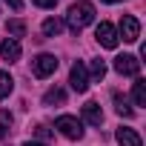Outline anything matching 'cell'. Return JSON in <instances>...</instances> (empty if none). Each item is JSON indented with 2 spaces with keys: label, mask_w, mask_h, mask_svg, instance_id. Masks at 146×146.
I'll return each instance as SVG.
<instances>
[{
  "label": "cell",
  "mask_w": 146,
  "mask_h": 146,
  "mask_svg": "<svg viewBox=\"0 0 146 146\" xmlns=\"http://www.w3.org/2000/svg\"><path fill=\"white\" fill-rule=\"evenodd\" d=\"M95 20V6L92 3H86V0H80V3H75L69 12H66V23L75 29V32H80L83 26H89Z\"/></svg>",
  "instance_id": "obj_1"
},
{
  "label": "cell",
  "mask_w": 146,
  "mask_h": 146,
  "mask_svg": "<svg viewBox=\"0 0 146 146\" xmlns=\"http://www.w3.org/2000/svg\"><path fill=\"white\" fill-rule=\"evenodd\" d=\"M54 129H57L63 137H69V140H80V137H83V123H80L78 117H72V115H60V117L54 120Z\"/></svg>",
  "instance_id": "obj_2"
},
{
  "label": "cell",
  "mask_w": 146,
  "mask_h": 146,
  "mask_svg": "<svg viewBox=\"0 0 146 146\" xmlns=\"http://www.w3.org/2000/svg\"><path fill=\"white\" fill-rule=\"evenodd\" d=\"M54 69H57V57L54 54H37L32 60V75L35 78H49V75H54Z\"/></svg>",
  "instance_id": "obj_3"
},
{
  "label": "cell",
  "mask_w": 146,
  "mask_h": 146,
  "mask_svg": "<svg viewBox=\"0 0 146 146\" xmlns=\"http://www.w3.org/2000/svg\"><path fill=\"white\" fill-rule=\"evenodd\" d=\"M115 72H120L126 78H137L140 75V60L135 54H117L115 57Z\"/></svg>",
  "instance_id": "obj_4"
},
{
  "label": "cell",
  "mask_w": 146,
  "mask_h": 146,
  "mask_svg": "<svg viewBox=\"0 0 146 146\" xmlns=\"http://www.w3.org/2000/svg\"><path fill=\"white\" fill-rule=\"evenodd\" d=\"M69 83H72V89H75L78 95H83V92L89 89V72H86L83 63H75V66H72V72H69Z\"/></svg>",
  "instance_id": "obj_5"
},
{
  "label": "cell",
  "mask_w": 146,
  "mask_h": 146,
  "mask_svg": "<svg viewBox=\"0 0 146 146\" xmlns=\"http://www.w3.org/2000/svg\"><path fill=\"white\" fill-rule=\"evenodd\" d=\"M120 37H123L126 43H135V40L140 37V20H137L135 15H123V17H120Z\"/></svg>",
  "instance_id": "obj_6"
},
{
  "label": "cell",
  "mask_w": 146,
  "mask_h": 146,
  "mask_svg": "<svg viewBox=\"0 0 146 146\" xmlns=\"http://www.w3.org/2000/svg\"><path fill=\"white\" fill-rule=\"evenodd\" d=\"M95 37H98V43H100L103 49H117V40H120V37H117V32H115V26H112V23H106V20L95 29Z\"/></svg>",
  "instance_id": "obj_7"
},
{
  "label": "cell",
  "mask_w": 146,
  "mask_h": 146,
  "mask_svg": "<svg viewBox=\"0 0 146 146\" xmlns=\"http://www.w3.org/2000/svg\"><path fill=\"white\" fill-rule=\"evenodd\" d=\"M83 120L92 123V126H100V123H103V109H100V103L89 100V103L83 106Z\"/></svg>",
  "instance_id": "obj_8"
},
{
  "label": "cell",
  "mask_w": 146,
  "mask_h": 146,
  "mask_svg": "<svg viewBox=\"0 0 146 146\" xmlns=\"http://www.w3.org/2000/svg\"><path fill=\"white\" fill-rule=\"evenodd\" d=\"M117 143H120V146H143L140 135H137L135 129H129V126H120V129H117Z\"/></svg>",
  "instance_id": "obj_9"
},
{
  "label": "cell",
  "mask_w": 146,
  "mask_h": 146,
  "mask_svg": "<svg viewBox=\"0 0 146 146\" xmlns=\"http://www.w3.org/2000/svg\"><path fill=\"white\" fill-rule=\"evenodd\" d=\"M0 57L3 60H17L20 57V43L15 37H6L3 43H0Z\"/></svg>",
  "instance_id": "obj_10"
},
{
  "label": "cell",
  "mask_w": 146,
  "mask_h": 146,
  "mask_svg": "<svg viewBox=\"0 0 146 146\" xmlns=\"http://www.w3.org/2000/svg\"><path fill=\"white\" fill-rule=\"evenodd\" d=\"M115 112H117L120 117H135V109L126 103V98H123L120 92H115Z\"/></svg>",
  "instance_id": "obj_11"
},
{
  "label": "cell",
  "mask_w": 146,
  "mask_h": 146,
  "mask_svg": "<svg viewBox=\"0 0 146 146\" xmlns=\"http://www.w3.org/2000/svg\"><path fill=\"white\" fill-rule=\"evenodd\" d=\"M60 32H63V23H60L57 17H46V20H43V35H46V37H57Z\"/></svg>",
  "instance_id": "obj_12"
},
{
  "label": "cell",
  "mask_w": 146,
  "mask_h": 146,
  "mask_svg": "<svg viewBox=\"0 0 146 146\" xmlns=\"http://www.w3.org/2000/svg\"><path fill=\"white\" fill-rule=\"evenodd\" d=\"M12 89H15L12 75H9V72H0V100H3V98H9V95H12Z\"/></svg>",
  "instance_id": "obj_13"
},
{
  "label": "cell",
  "mask_w": 146,
  "mask_h": 146,
  "mask_svg": "<svg viewBox=\"0 0 146 146\" xmlns=\"http://www.w3.org/2000/svg\"><path fill=\"white\" fill-rule=\"evenodd\" d=\"M132 95H135V103L137 106H146V80H135V86H132Z\"/></svg>",
  "instance_id": "obj_14"
},
{
  "label": "cell",
  "mask_w": 146,
  "mask_h": 146,
  "mask_svg": "<svg viewBox=\"0 0 146 146\" xmlns=\"http://www.w3.org/2000/svg\"><path fill=\"white\" fill-rule=\"evenodd\" d=\"M63 100H66V92H63V89H57V86H54V89H49V92L43 95V103H46V106H54V103H63Z\"/></svg>",
  "instance_id": "obj_15"
},
{
  "label": "cell",
  "mask_w": 146,
  "mask_h": 146,
  "mask_svg": "<svg viewBox=\"0 0 146 146\" xmlns=\"http://www.w3.org/2000/svg\"><path fill=\"white\" fill-rule=\"evenodd\" d=\"M89 72H92V78H95V80H103V78H106V63H103L100 57H95L92 66H89Z\"/></svg>",
  "instance_id": "obj_16"
},
{
  "label": "cell",
  "mask_w": 146,
  "mask_h": 146,
  "mask_svg": "<svg viewBox=\"0 0 146 146\" xmlns=\"http://www.w3.org/2000/svg\"><path fill=\"white\" fill-rule=\"evenodd\" d=\"M6 32L15 35V37H23V35H26V23H23V20H9V23H6Z\"/></svg>",
  "instance_id": "obj_17"
},
{
  "label": "cell",
  "mask_w": 146,
  "mask_h": 146,
  "mask_svg": "<svg viewBox=\"0 0 146 146\" xmlns=\"http://www.w3.org/2000/svg\"><path fill=\"white\" fill-rule=\"evenodd\" d=\"M35 6H40V9H54L57 6V0H32Z\"/></svg>",
  "instance_id": "obj_18"
},
{
  "label": "cell",
  "mask_w": 146,
  "mask_h": 146,
  "mask_svg": "<svg viewBox=\"0 0 146 146\" xmlns=\"http://www.w3.org/2000/svg\"><path fill=\"white\" fill-rule=\"evenodd\" d=\"M6 3H9L15 12H20V9H23V0H6Z\"/></svg>",
  "instance_id": "obj_19"
},
{
  "label": "cell",
  "mask_w": 146,
  "mask_h": 146,
  "mask_svg": "<svg viewBox=\"0 0 146 146\" xmlns=\"http://www.w3.org/2000/svg\"><path fill=\"white\" fill-rule=\"evenodd\" d=\"M0 123H12V115L9 112H0Z\"/></svg>",
  "instance_id": "obj_20"
},
{
  "label": "cell",
  "mask_w": 146,
  "mask_h": 146,
  "mask_svg": "<svg viewBox=\"0 0 146 146\" xmlns=\"http://www.w3.org/2000/svg\"><path fill=\"white\" fill-rule=\"evenodd\" d=\"M37 137H49V129L46 126H37Z\"/></svg>",
  "instance_id": "obj_21"
},
{
  "label": "cell",
  "mask_w": 146,
  "mask_h": 146,
  "mask_svg": "<svg viewBox=\"0 0 146 146\" xmlns=\"http://www.w3.org/2000/svg\"><path fill=\"white\" fill-rule=\"evenodd\" d=\"M23 146H46V143H37V140H26Z\"/></svg>",
  "instance_id": "obj_22"
},
{
  "label": "cell",
  "mask_w": 146,
  "mask_h": 146,
  "mask_svg": "<svg viewBox=\"0 0 146 146\" xmlns=\"http://www.w3.org/2000/svg\"><path fill=\"white\" fill-rule=\"evenodd\" d=\"M3 137H6V126H3V123H0V140H3Z\"/></svg>",
  "instance_id": "obj_23"
},
{
  "label": "cell",
  "mask_w": 146,
  "mask_h": 146,
  "mask_svg": "<svg viewBox=\"0 0 146 146\" xmlns=\"http://www.w3.org/2000/svg\"><path fill=\"white\" fill-rule=\"evenodd\" d=\"M103 3H120V0H103Z\"/></svg>",
  "instance_id": "obj_24"
}]
</instances>
